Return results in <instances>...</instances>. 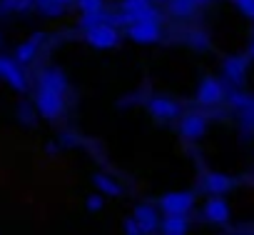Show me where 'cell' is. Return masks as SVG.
<instances>
[{"mask_svg":"<svg viewBox=\"0 0 254 235\" xmlns=\"http://www.w3.org/2000/svg\"><path fill=\"white\" fill-rule=\"evenodd\" d=\"M222 98H224L222 83L214 80V78H204L202 85H199V90H197V100L202 105H217V103H222Z\"/></svg>","mask_w":254,"mask_h":235,"instance_id":"obj_6","label":"cell"},{"mask_svg":"<svg viewBox=\"0 0 254 235\" xmlns=\"http://www.w3.org/2000/svg\"><path fill=\"white\" fill-rule=\"evenodd\" d=\"M0 78H3L10 88H15L18 93H23L28 88L25 83V75L20 70V63L13 60V58H0Z\"/></svg>","mask_w":254,"mask_h":235,"instance_id":"obj_3","label":"cell"},{"mask_svg":"<svg viewBox=\"0 0 254 235\" xmlns=\"http://www.w3.org/2000/svg\"><path fill=\"white\" fill-rule=\"evenodd\" d=\"M187 43H190L192 48H197V50H204V48H209V38H207V33H202V30H190V35H187Z\"/></svg>","mask_w":254,"mask_h":235,"instance_id":"obj_20","label":"cell"},{"mask_svg":"<svg viewBox=\"0 0 254 235\" xmlns=\"http://www.w3.org/2000/svg\"><path fill=\"white\" fill-rule=\"evenodd\" d=\"M35 5H38L45 15H53V18H55V15H60V13H63V8H65V5L60 3V0H35Z\"/></svg>","mask_w":254,"mask_h":235,"instance_id":"obj_19","label":"cell"},{"mask_svg":"<svg viewBox=\"0 0 254 235\" xmlns=\"http://www.w3.org/2000/svg\"><path fill=\"white\" fill-rule=\"evenodd\" d=\"M232 3H237V5H239V10H242L244 15L254 18V0H232Z\"/></svg>","mask_w":254,"mask_h":235,"instance_id":"obj_24","label":"cell"},{"mask_svg":"<svg viewBox=\"0 0 254 235\" xmlns=\"http://www.w3.org/2000/svg\"><path fill=\"white\" fill-rule=\"evenodd\" d=\"M20 120L23 123H33V113H30L28 105H20Z\"/></svg>","mask_w":254,"mask_h":235,"instance_id":"obj_27","label":"cell"},{"mask_svg":"<svg viewBox=\"0 0 254 235\" xmlns=\"http://www.w3.org/2000/svg\"><path fill=\"white\" fill-rule=\"evenodd\" d=\"M117 40H120V33H117V28L112 23H100V25L87 30V43L92 48H102L105 50V48L117 45Z\"/></svg>","mask_w":254,"mask_h":235,"instance_id":"obj_2","label":"cell"},{"mask_svg":"<svg viewBox=\"0 0 254 235\" xmlns=\"http://www.w3.org/2000/svg\"><path fill=\"white\" fill-rule=\"evenodd\" d=\"M204 128H207V120H204L202 113H187V115L182 118V123H180V133H182V138H187V140L202 138Z\"/></svg>","mask_w":254,"mask_h":235,"instance_id":"obj_4","label":"cell"},{"mask_svg":"<svg viewBox=\"0 0 254 235\" xmlns=\"http://www.w3.org/2000/svg\"><path fill=\"white\" fill-rule=\"evenodd\" d=\"M194 8H197V5H194V0H172V3H170V10H172L175 15H180V18L192 15Z\"/></svg>","mask_w":254,"mask_h":235,"instance_id":"obj_17","label":"cell"},{"mask_svg":"<svg viewBox=\"0 0 254 235\" xmlns=\"http://www.w3.org/2000/svg\"><path fill=\"white\" fill-rule=\"evenodd\" d=\"M204 3H209V0H194V5H204Z\"/></svg>","mask_w":254,"mask_h":235,"instance_id":"obj_30","label":"cell"},{"mask_svg":"<svg viewBox=\"0 0 254 235\" xmlns=\"http://www.w3.org/2000/svg\"><path fill=\"white\" fill-rule=\"evenodd\" d=\"M249 103H252V95H247V93H242V90H232V93H229V105H232V108L244 110Z\"/></svg>","mask_w":254,"mask_h":235,"instance_id":"obj_21","label":"cell"},{"mask_svg":"<svg viewBox=\"0 0 254 235\" xmlns=\"http://www.w3.org/2000/svg\"><path fill=\"white\" fill-rule=\"evenodd\" d=\"M30 5H35V0H20V3H18V10H25V8H30Z\"/></svg>","mask_w":254,"mask_h":235,"instance_id":"obj_29","label":"cell"},{"mask_svg":"<svg viewBox=\"0 0 254 235\" xmlns=\"http://www.w3.org/2000/svg\"><path fill=\"white\" fill-rule=\"evenodd\" d=\"M95 185H97L102 193H107V195H120V193H122V188H120L115 180H110L107 175H95Z\"/></svg>","mask_w":254,"mask_h":235,"instance_id":"obj_18","label":"cell"},{"mask_svg":"<svg viewBox=\"0 0 254 235\" xmlns=\"http://www.w3.org/2000/svg\"><path fill=\"white\" fill-rule=\"evenodd\" d=\"M135 220L140 223L142 233H155V230H157V213H155V208H150V205H140V208L135 210Z\"/></svg>","mask_w":254,"mask_h":235,"instance_id":"obj_12","label":"cell"},{"mask_svg":"<svg viewBox=\"0 0 254 235\" xmlns=\"http://www.w3.org/2000/svg\"><path fill=\"white\" fill-rule=\"evenodd\" d=\"M77 8L82 13H92V10H102V0H77Z\"/></svg>","mask_w":254,"mask_h":235,"instance_id":"obj_23","label":"cell"},{"mask_svg":"<svg viewBox=\"0 0 254 235\" xmlns=\"http://www.w3.org/2000/svg\"><path fill=\"white\" fill-rule=\"evenodd\" d=\"M38 88L65 93V90H67V78L63 75V70H58V68H48V70L40 73V78H38Z\"/></svg>","mask_w":254,"mask_h":235,"instance_id":"obj_8","label":"cell"},{"mask_svg":"<svg viewBox=\"0 0 254 235\" xmlns=\"http://www.w3.org/2000/svg\"><path fill=\"white\" fill-rule=\"evenodd\" d=\"M232 185H234V180L229 175H222V173H207L204 175V190H209L212 195L227 193Z\"/></svg>","mask_w":254,"mask_h":235,"instance_id":"obj_11","label":"cell"},{"mask_svg":"<svg viewBox=\"0 0 254 235\" xmlns=\"http://www.w3.org/2000/svg\"><path fill=\"white\" fill-rule=\"evenodd\" d=\"M125 230L130 233V235H137V233H142V228H140V223H137V220H127Z\"/></svg>","mask_w":254,"mask_h":235,"instance_id":"obj_26","label":"cell"},{"mask_svg":"<svg viewBox=\"0 0 254 235\" xmlns=\"http://www.w3.org/2000/svg\"><path fill=\"white\" fill-rule=\"evenodd\" d=\"M162 233H167V235H182V233H187V218H185V213H167V218L162 223Z\"/></svg>","mask_w":254,"mask_h":235,"instance_id":"obj_15","label":"cell"},{"mask_svg":"<svg viewBox=\"0 0 254 235\" xmlns=\"http://www.w3.org/2000/svg\"><path fill=\"white\" fill-rule=\"evenodd\" d=\"M249 55H252V58H254V43H252V48H249Z\"/></svg>","mask_w":254,"mask_h":235,"instance_id":"obj_31","label":"cell"},{"mask_svg":"<svg viewBox=\"0 0 254 235\" xmlns=\"http://www.w3.org/2000/svg\"><path fill=\"white\" fill-rule=\"evenodd\" d=\"M127 35H130L135 43H155V40H160V25L135 20L132 25H127Z\"/></svg>","mask_w":254,"mask_h":235,"instance_id":"obj_5","label":"cell"},{"mask_svg":"<svg viewBox=\"0 0 254 235\" xmlns=\"http://www.w3.org/2000/svg\"><path fill=\"white\" fill-rule=\"evenodd\" d=\"M102 208V198L100 195H90L87 198V210H100Z\"/></svg>","mask_w":254,"mask_h":235,"instance_id":"obj_25","label":"cell"},{"mask_svg":"<svg viewBox=\"0 0 254 235\" xmlns=\"http://www.w3.org/2000/svg\"><path fill=\"white\" fill-rule=\"evenodd\" d=\"M107 20H110L107 13H102V10H92V13H82L80 25H82L85 30H90V28H95V25H100V23H107Z\"/></svg>","mask_w":254,"mask_h":235,"instance_id":"obj_16","label":"cell"},{"mask_svg":"<svg viewBox=\"0 0 254 235\" xmlns=\"http://www.w3.org/2000/svg\"><path fill=\"white\" fill-rule=\"evenodd\" d=\"M40 43H43V33H35L28 43H23V45L15 50V60H18V63H30V60L35 58V53H38Z\"/></svg>","mask_w":254,"mask_h":235,"instance_id":"obj_13","label":"cell"},{"mask_svg":"<svg viewBox=\"0 0 254 235\" xmlns=\"http://www.w3.org/2000/svg\"><path fill=\"white\" fill-rule=\"evenodd\" d=\"M147 5H150V0H122V10L127 13H140Z\"/></svg>","mask_w":254,"mask_h":235,"instance_id":"obj_22","label":"cell"},{"mask_svg":"<svg viewBox=\"0 0 254 235\" xmlns=\"http://www.w3.org/2000/svg\"><path fill=\"white\" fill-rule=\"evenodd\" d=\"M60 3H63V5H67V3H72V0H60Z\"/></svg>","mask_w":254,"mask_h":235,"instance_id":"obj_32","label":"cell"},{"mask_svg":"<svg viewBox=\"0 0 254 235\" xmlns=\"http://www.w3.org/2000/svg\"><path fill=\"white\" fill-rule=\"evenodd\" d=\"M65 93H58V90H45V88H38V95H35V105L40 110V115L45 118H60V113L65 110Z\"/></svg>","mask_w":254,"mask_h":235,"instance_id":"obj_1","label":"cell"},{"mask_svg":"<svg viewBox=\"0 0 254 235\" xmlns=\"http://www.w3.org/2000/svg\"><path fill=\"white\" fill-rule=\"evenodd\" d=\"M147 108H150V113L155 118H160V120H170V118H175L180 113V105L175 100H170V98H152L147 103Z\"/></svg>","mask_w":254,"mask_h":235,"instance_id":"obj_9","label":"cell"},{"mask_svg":"<svg viewBox=\"0 0 254 235\" xmlns=\"http://www.w3.org/2000/svg\"><path fill=\"white\" fill-rule=\"evenodd\" d=\"M150 3H162V0H150Z\"/></svg>","mask_w":254,"mask_h":235,"instance_id":"obj_33","label":"cell"},{"mask_svg":"<svg viewBox=\"0 0 254 235\" xmlns=\"http://www.w3.org/2000/svg\"><path fill=\"white\" fill-rule=\"evenodd\" d=\"M247 73V58H227L224 60V75L232 83H242Z\"/></svg>","mask_w":254,"mask_h":235,"instance_id":"obj_14","label":"cell"},{"mask_svg":"<svg viewBox=\"0 0 254 235\" xmlns=\"http://www.w3.org/2000/svg\"><path fill=\"white\" fill-rule=\"evenodd\" d=\"M204 218L212 223H227L229 220V205L222 198H209L204 205Z\"/></svg>","mask_w":254,"mask_h":235,"instance_id":"obj_10","label":"cell"},{"mask_svg":"<svg viewBox=\"0 0 254 235\" xmlns=\"http://www.w3.org/2000/svg\"><path fill=\"white\" fill-rule=\"evenodd\" d=\"M192 203H194V195L192 193H167L160 200V205H162L165 213H187L192 208Z\"/></svg>","mask_w":254,"mask_h":235,"instance_id":"obj_7","label":"cell"},{"mask_svg":"<svg viewBox=\"0 0 254 235\" xmlns=\"http://www.w3.org/2000/svg\"><path fill=\"white\" fill-rule=\"evenodd\" d=\"M18 3H20V0H3V8H5V10H13V8H15V10H18Z\"/></svg>","mask_w":254,"mask_h":235,"instance_id":"obj_28","label":"cell"}]
</instances>
